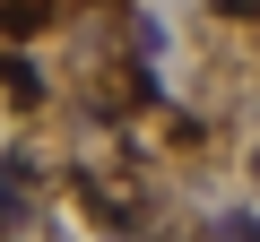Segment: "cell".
<instances>
[{
    "label": "cell",
    "mask_w": 260,
    "mask_h": 242,
    "mask_svg": "<svg viewBox=\"0 0 260 242\" xmlns=\"http://www.w3.org/2000/svg\"><path fill=\"white\" fill-rule=\"evenodd\" d=\"M0 87H9L18 104H44V78H35V61H0Z\"/></svg>",
    "instance_id": "cell-1"
}]
</instances>
